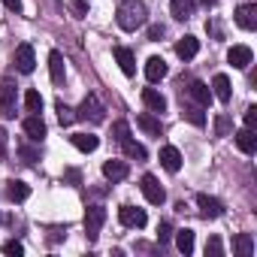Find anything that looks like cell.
Masks as SVG:
<instances>
[{
  "label": "cell",
  "mask_w": 257,
  "mask_h": 257,
  "mask_svg": "<svg viewBox=\"0 0 257 257\" xmlns=\"http://www.w3.org/2000/svg\"><path fill=\"white\" fill-rule=\"evenodd\" d=\"M115 19H118L121 31H137V28H143L149 22V10H146L143 0H121Z\"/></svg>",
  "instance_id": "6da1fadb"
},
{
  "label": "cell",
  "mask_w": 257,
  "mask_h": 257,
  "mask_svg": "<svg viewBox=\"0 0 257 257\" xmlns=\"http://www.w3.org/2000/svg\"><path fill=\"white\" fill-rule=\"evenodd\" d=\"M76 118L91 121V124H103V121H106V109H103V103H100L94 94H88V97L82 100V106L76 109Z\"/></svg>",
  "instance_id": "7a4b0ae2"
},
{
  "label": "cell",
  "mask_w": 257,
  "mask_h": 257,
  "mask_svg": "<svg viewBox=\"0 0 257 257\" xmlns=\"http://www.w3.org/2000/svg\"><path fill=\"white\" fill-rule=\"evenodd\" d=\"M140 188H143V194H146V200H149L152 206H161V203L167 200V191L161 188V182H158L152 173H146V176L140 179Z\"/></svg>",
  "instance_id": "3957f363"
},
{
  "label": "cell",
  "mask_w": 257,
  "mask_h": 257,
  "mask_svg": "<svg viewBox=\"0 0 257 257\" xmlns=\"http://www.w3.org/2000/svg\"><path fill=\"white\" fill-rule=\"evenodd\" d=\"M103 224H106V209L103 206H88V212H85V233H88L91 242L100 236V227Z\"/></svg>",
  "instance_id": "277c9868"
},
{
  "label": "cell",
  "mask_w": 257,
  "mask_h": 257,
  "mask_svg": "<svg viewBox=\"0 0 257 257\" xmlns=\"http://www.w3.org/2000/svg\"><path fill=\"white\" fill-rule=\"evenodd\" d=\"M118 221H121L124 227L143 230L146 221H149V215H146V209H137V206H121V209H118Z\"/></svg>",
  "instance_id": "5b68a950"
},
{
  "label": "cell",
  "mask_w": 257,
  "mask_h": 257,
  "mask_svg": "<svg viewBox=\"0 0 257 257\" xmlns=\"http://www.w3.org/2000/svg\"><path fill=\"white\" fill-rule=\"evenodd\" d=\"M0 115L16 118V85L13 82H0Z\"/></svg>",
  "instance_id": "8992f818"
},
{
  "label": "cell",
  "mask_w": 257,
  "mask_h": 257,
  "mask_svg": "<svg viewBox=\"0 0 257 257\" xmlns=\"http://www.w3.org/2000/svg\"><path fill=\"white\" fill-rule=\"evenodd\" d=\"M16 67H19V73H34L37 55H34V46H31V43H22V46L16 49Z\"/></svg>",
  "instance_id": "52a82bcc"
},
{
  "label": "cell",
  "mask_w": 257,
  "mask_h": 257,
  "mask_svg": "<svg viewBox=\"0 0 257 257\" xmlns=\"http://www.w3.org/2000/svg\"><path fill=\"white\" fill-rule=\"evenodd\" d=\"M197 206H200V215H203V218H221V215H224V203H221L218 197L200 194V197H197Z\"/></svg>",
  "instance_id": "ba28073f"
},
{
  "label": "cell",
  "mask_w": 257,
  "mask_h": 257,
  "mask_svg": "<svg viewBox=\"0 0 257 257\" xmlns=\"http://www.w3.org/2000/svg\"><path fill=\"white\" fill-rule=\"evenodd\" d=\"M112 55H115V61H118V67H121V73H124V76H134V73H137V58H134V52H131V49L115 46V49H112Z\"/></svg>",
  "instance_id": "9c48e42d"
},
{
  "label": "cell",
  "mask_w": 257,
  "mask_h": 257,
  "mask_svg": "<svg viewBox=\"0 0 257 257\" xmlns=\"http://www.w3.org/2000/svg\"><path fill=\"white\" fill-rule=\"evenodd\" d=\"M236 25H239L242 31H254V28H257V7H254V4H242V7L236 10Z\"/></svg>",
  "instance_id": "30bf717a"
},
{
  "label": "cell",
  "mask_w": 257,
  "mask_h": 257,
  "mask_svg": "<svg viewBox=\"0 0 257 257\" xmlns=\"http://www.w3.org/2000/svg\"><path fill=\"white\" fill-rule=\"evenodd\" d=\"M227 61H230L236 70H245V67L254 61V52H251L248 46H233V49L227 52Z\"/></svg>",
  "instance_id": "8fae6325"
},
{
  "label": "cell",
  "mask_w": 257,
  "mask_h": 257,
  "mask_svg": "<svg viewBox=\"0 0 257 257\" xmlns=\"http://www.w3.org/2000/svg\"><path fill=\"white\" fill-rule=\"evenodd\" d=\"M137 124L143 127L146 134H152V137H161V131H164V124H161V118L155 112H140L137 115Z\"/></svg>",
  "instance_id": "7c38bea8"
},
{
  "label": "cell",
  "mask_w": 257,
  "mask_h": 257,
  "mask_svg": "<svg viewBox=\"0 0 257 257\" xmlns=\"http://www.w3.org/2000/svg\"><path fill=\"white\" fill-rule=\"evenodd\" d=\"M197 52H200V40H197V37H191V34H188V37H182V40L176 43V55H179L182 61H191Z\"/></svg>",
  "instance_id": "4fadbf2b"
},
{
  "label": "cell",
  "mask_w": 257,
  "mask_h": 257,
  "mask_svg": "<svg viewBox=\"0 0 257 257\" xmlns=\"http://www.w3.org/2000/svg\"><path fill=\"white\" fill-rule=\"evenodd\" d=\"M212 97H218L221 103H230V97H233V88H230V79H227L224 73H218V76L212 79Z\"/></svg>",
  "instance_id": "5bb4252c"
},
{
  "label": "cell",
  "mask_w": 257,
  "mask_h": 257,
  "mask_svg": "<svg viewBox=\"0 0 257 257\" xmlns=\"http://www.w3.org/2000/svg\"><path fill=\"white\" fill-rule=\"evenodd\" d=\"M236 146H239L242 155H254V152H257V137H254V131H248V127L236 131Z\"/></svg>",
  "instance_id": "9a60e30c"
},
{
  "label": "cell",
  "mask_w": 257,
  "mask_h": 257,
  "mask_svg": "<svg viewBox=\"0 0 257 257\" xmlns=\"http://www.w3.org/2000/svg\"><path fill=\"white\" fill-rule=\"evenodd\" d=\"M127 173H131V167H127L124 161H106L103 164V176L109 182H121V179H127Z\"/></svg>",
  "instance_id": "2e32d148"
},
{
  "label": "cell",
  "mask_w": 257,
  "mask_h": 257,
  "mask_svg": "<svg viewBox=\"0 0 257 257\" xmlns=\"http://www.w3.org/2000/svg\"><path fill=\"white\" fill-rule=\"evenodd\" d=\"M25 134H28V140L40 143V140L46 137V121H43L40 115H31V118H25Z\"/></svg>",
  "instance_id": "e0dca14e"
},
{
  "label": "cell",
  "mask_w": 257,
  "mask_h": 257,
  "mask_svg": "<svg viewBox=\"0 0 257 257\" xmlns=\"http://www.w3.org/2000/svg\"><path fill=\"white\" fill-rule=\"evenodd\" d=\"M49 76H52V82H55V85H61V82H64L67 67H64V55H61V52H52V55H49Z\"/></svg>",
  "instance_id": "ac0fdd59"
},
{
  "label": "cell",
  "mask_w": 257,
  "mask_h": 257,
  "mask_svg": "<svg viewBox=\"0 0 257 257\" xmlns=\"http://www.w3.org/2000/svg\"><path fill=\"white\" fill-rule=\"evenodd\" d=\"M143 103H146L155 115H161V112L167 109V97H164V94H158L155 88H143Z\"/></svg>",
  "instance_id": "d6986e66"
},
{
  "label": "cell",
  "mask_w": 257,
  "mask_h": 257,
  "mask_svg": "<svg viewBox=\"0 0 257 257\" xmlns=\"http://www.w3.org/2000/svg\"><path fill=\"white\" fill-rule=\"evenodd\" d=\"M161 164H164V170L179 173V170H182V155H179V149L164 146V149H161Z\"/></svg>",
  "instance_id": "ffe728a7"
},
{
  "label": "cell",
  "mask_w": 257,
  "mask_h": 257,
  "mask_svg": "<svg viewBox=\"0 0 257 257\" xmlns=\"http://www.w3.org/2000/svg\"><path fill=\"white\" fill-rule=\"evenodd\" d=\"M167 76V61L164 58H149L146 61V79L149 82H161Z\"/></svg>",
  "instance_id": "44dd1931"
},
{
  "label": "cell",
  "mask_w": 257,
  "mask_h": 257,
  "mask_svg": "<svg viewBox=\"0 0 257 257\" xmlns=\"http://www.w3.org/2000/svg\"><path fill=\"white\" fill-rule=\"evenodd\" d=\"M70 143H73L79 152H85V155L97 152V146H100V140H97L94 134H73V137H70Z\"/></svg>",
  "instance_id": "7402d4cb"
},
{
  "label": "cell",
  "mask_w": 257,
  "mask_h": 257,
  "mask_svg": "<svg viewBox=\"0 0 257 257\" xmlns=\"http://www.w3.org/2000/svg\"><path fill=\"white\" fill-rule=\"evenodd\" d=\"M7 197H10L13 203H22V200H28V197H31V188H28L25 182L13 179V182H7Z\"/></svg>",
  "instance_id": "603a6c76"
},
{
  "label": "cell",
  "mask_w": 257,
  "mask_h": 257,
  "mask_svg": "<svg viewBox=\"0 0 257 257\" xmlns=\"http://www.w3.org/2000/svg\"><path fill=\"white\" fill-rule=\"evenodd\" d=\"M170 13H173V19H179V22L191 19V16H194V0H173V4H170Z\"/></svg>",
  "instance_id": "cb8c5ba5"
},
{
  "label": "cell",
  "mask_w": 257,
  "mask_h": 257,
  "mask_svg": "<svg viewBox=\"0 0 257 257\" xmlns=\"http://www.w3.org/2000/svg\"><path fill=\"white\" fill-rule=\"evenodd\" d=\"M233 251H236L239 257H251V254H254V239H251V233H239V236L233 239Z\"/></svg>",
  "instance_id": "d4e9b609"
},
{
  "label": "cell",
  "mask_w": 257,
  "mask_h": 257,
  "mask_svg": "<svg viewBox=\"0 0 257 257\" xmlns=\"http://www.w3.org/2000/svg\"><path fill=\"white\" fill-rule=\"evenodd\" d=\"M121 146H124V155L131 158V161H146L149 158V152H146V146H140V143H134L131 137L127 140H121Z\"/></svg>",
  "instance_id": "484cf974"
},
{
  "label": "cell",
  "mask_w": 257,
  "mask_h": 257,
  "mask_svg": "<svg viewBox=\"0 0 257 257\" xmlns=\"http://www.w3.org/2000/svg\"><path fill=\"white\" fill-rule=\"evenodd\" d=\"M188 91H191V97H194L200 106H209V103H212V88H209V85H203V82H194Z\"/></svg>",
  "instance_id": "4316f807"
},
{
  "label": "cell",
  "mask_w": 257,
  "mask_h": 257,
  "mask_svg": "<svg viewBox=\"0 0 257 257\" xmlns=\"http://www.w3.org/2000/svg\"><path fill=\"white\" fill-rule=\"evenodd\" d=\"M176 248L182 254H191L194 251V230H179L176 233Z\"/></svg>",
  "instance_id": "83f0119b"
},
{
  "label": "cell",
  "mask_w": 257,
  "mask_h": 257,
  "mask_svg": "<svg viewBox=\"0 0 257 257\" xmlns=\"http://www.w3.org/2000/svg\"><path fill=\"white\" fill-rule=\"evenodd\" d=\"M182 115H185L194 127H203V124H206V115H203L200 106H188V103H185V106H182Z\"/></svg>",
  "instance_id": "f1b7e54d"
},
{
  "label": "cell",
  "mask_w": 257,
  "mask_h": 257,
  "mask_svg": "<svg viewBox=\"0 0 257 257\" xmlns=\"http://www.w3.org/2000/svg\"><path fill=\"white\" fill-rule=\"evenodd\" d=\"M230 131H233V121L221 112V115H215V137H230Z\"/></svg>",
  "instance_id": "f546056e"
},
{
  "label": "cell",
  "mask_w": 257,
  "mask_h": 257,
  "mask_svg": "<svg viewBox=\"0 0 257 257\" xmlns=\"http://www.w3.org/2000/svg\"><path fill=\"white\" fill-rule=\"evenodd\" d=\"M55 109H58V121H61L64 127L76 121V109H70V106H67L64 100H58V106H55Z\"/></svg>",
  "instance_id": "4dcf8cb0"
},
{
  "label": "cell",
  "mask_w": 257,
  "mask_h": 257,
  "mask_svg": "<svg viewBox=\"0 0 257 257\" xmlns=\"http://www.w3.org/2000/svg\"><path fill=\"white\" fill-rule=\"evenodd\" d=\"M25 109L34 112V115L43 109V97H40V91H28V94H25Z\"/></svg>",
  "instance_id": "1f68e13d"
},
{
  "label": "cell",
  "mask_w": 257,
  "mask_h": 257,
  "mask_svg": "<svg viewBox=\"0 0 257 257\" xmlns=\"http://www.w3.org/2000/svg\"><path fill=\"white\" fill-rule=\"evenodd\" d=\"M221 239L218 236H209V242H206V257H221Z\"/></svg>",
  "instance_id": "d6a6232c"
},
{
  "label": "cell",
  "mask_w": 257,
  "mask_h": 257,
  "mask_svg": "<svg viewBox=\"0 0 257 257\" xmlns=\"http://www.w3.org/2000/svg\"><path fill=\"white\" fill-rule=\"evenodd\" d=\"M112 134H115V140L121 143V140L131 137V127H127V121H115V124H112Z\"/></svg>",
  "instance_id": "836d02e7"
},
{
  "label": "cell",
  "mask_w": 257,
  "mask_h": 257,
  "mask_svg": "<svg viewBox=\"0 0 257 257\" xmlns=\"http://www.w3.org/2000/svg\"><path fill=\"white\" fill-rule=\"evenodd\" d=\"M19 155H22V161H25V164H37V161H40V152H34L31 146H22V149H19Z\"/></svg>",
  "instance_id": "e575fe53"
},
{
  "label": "cell",
  "mask_w": 257,
  "mask_h": 257,
  "mask_svg": "<svg viewBox=\"0 0 257 257\" xmlns=\"http://www.w3.org/2000/svg\"><path fill=\"white\" fill-rule=\"evenodd\" d=\"M170 236H173V224H170V221H164V224L158 227V242L164 245V242H170Z\"/></svg>",
  "instance_id": "d590c367"
},
{
  "label": "cell",
  "mask_w": 257,
  "mask_h": 257,
  "mask_svg": "<svg viewBox=\"0 0 257 257\" xmlns=\"http://www.w3.org/2000/svg\"><path fill=\"white\" fill-rule=\"evenodd\" d=\"M4 254H10V257H19V254H25V245L13 239V242H7V245H4Z\"/></svg>",
  "instance_id": "8d00e7d4"
},
{
  "label": "cell",
  "mask_w": 257,
  "mask_h": 257,
  "mask_svg": "<svg viewBox=\"0 0 257 257\" xmlns=\"http://www.w3.org/2000/svg\"><path fill=\"white\" fill-rule=\"evenodd\" d=\"M245 127H248V131H254V127H257V106H248L245 109Z\"/></svg>",
  "instance_id": "74e56055"
},
{
  "label": "cell",
  "mask_w": 257,
  "mask_h": 257,
  "mask_svg": "<svg viewBox=\"0 0 257 257\" xmlns=\"http://www.w3.org/2000/svg\"><path fill=\"white\" fill-rule=\"evenodd\" d=\"M70 10H73L79 19H85V16H88V7H85V0H70Z\"/></svg>",
  "instance_id": "f35d334b"
},
{
  "label": "cell",
  "mask_w": 257,
  "mask_h": 257,
  "mask_svg": "<svg viewBox=\"0 0 257 257\" xmlns=\"http://www.w3.org/2000/svg\"><path fill=\"white\" fill-rule=\"evenodd\" d=\"M161 37H164V28L161 25H152L149 28V40H161Z\"/></svg>",
  "instance_id": "ab89813d"
},
{
  "label": "cell",
  "mask_w": 257,
  "mask_h": 257,
  "mask_svg": "<svg viewBox=\"0 0 257 257\" xmlns=\"http://www.w3.org/2000/svg\"><path fill=\"white\" fill-rule=\"evenodd\" d=\"M4 7L13 10V13H22V0H4Z\"/></svg>",
  "instance_id": "60d3db41"
},
{
  "label": "cell",
  "mask_w": 257,
  "mask_h": 257,
  "mask_svg": "<svg viewBox=\"0 0 257 257\" xmlns=\"http://www.w3.org/2000/svg\"><path fill=\"white\" fill-rule=\"evenodd\" d=\"M67 182H73V185H79V170H67Z\"/></svg>",
  "instance_id": "b9f144b4"
},
{
  "label": "cell",
  "mask_w": 257,
  "mask_h": 257,
  "mask_svg": "<svg viewBox=\"0 0 257 257\" xmlns=\"http://www.w3.org/2000/svg\"><path fill=\"white\" fill-rule=\"evenodd\" d=\"M4 149H7V131L0 127V155H4Z\"/></svg>",
  "instance_id": "7bdbcfd3"
}]
</instances>
